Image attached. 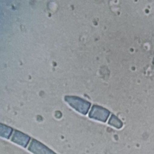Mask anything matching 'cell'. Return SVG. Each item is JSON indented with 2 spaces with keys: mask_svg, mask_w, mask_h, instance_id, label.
Here are the masks:
<instances>
[]
</instances>
